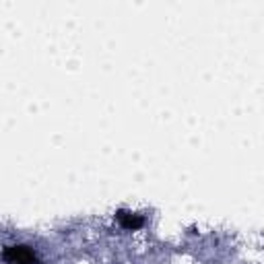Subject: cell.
Here are the masks:
<instances>
[{"label":"cell","mask_w":264,"mask_h":264,"mask_svg":"<svg viewBox=\"0 0 264 264\" xmlns=\"http://www.w3.org/2000/svg\"><path fill=\"white\" fill-rule=\"evenodd\" d=\"M113 217H116V221L120 223L122 229H126V231H136V229H140V227L145 225L143 215H136V213L126 210V208H118Z\"/></svg>","instance_id":"2"},{"label":"cell","mask_w":264,"mask_h":264,"mask_svg":"<svg viewBox=\"0 0 264 264\" xmlns=\"http://www.w3.org/2000/svg\"><path fill=\"white\" fill-rule=\"evenodd\" d=\"M2 258L8 264H39L38 256H35V252L29 245H6Z\"/></svg>","instance_id":"1"}]
</instances>
